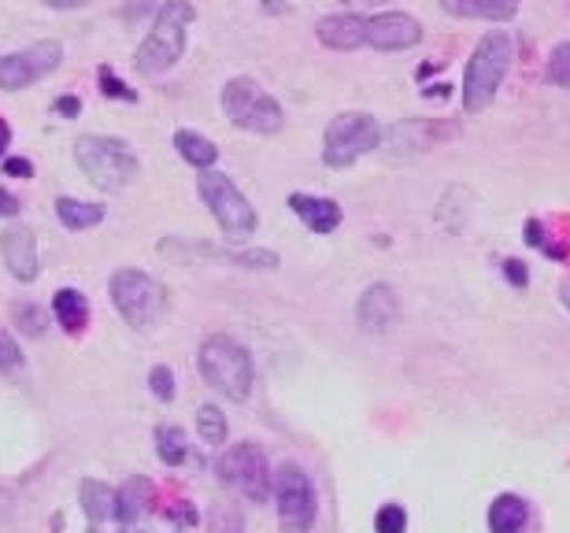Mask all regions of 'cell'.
Returning <instances> with one entry per match:
<instances>
[{
  "instance_id": "6da1fadb",
  "label": "cell",
  "mask_w": 570,
  "mask_h": 533,
  "mask_svg": "<svg viewBox=\"0 0 570 533\" xmlns=\"http://www.w3.org/2000/svg\"><path fill=\"white\" fill-rule=\"evenodd\" d=\"M511 60H515V38L508 30H485L478 38L471 60L463 67V89H460L466 116H478V111L493 105L511 71Z\"/></svg>"
},
{
  "instance_id": "7a4b0ae2",
  "label": "cell",
  "mask_w": 570,
  "mask_h": 533,
  "mask_svg": "<svg viewBox=\"0 0 570 533\" xmlns=\"http://www.w3.org/2000/svg\"><path fill=\"white\" fill-rule=\"evenodd\" d=\"M197 363H200L204 382H208L215 393H223L226 401H248V393H253V385H256V363L242 342H234V337H226V334L204 337Z\"/></svg>"
},
{
  "instance_id": "3957f363",
  "label": "cell",
  "mask_w": 570,
  "mask_h": 533,
  "mask_svg": "<svg viewBox=\"0 0 570 533\" xmlns=\"http://www.w3.org/2000/svg\"><path fill=\"white\" fill-rule=\"evenodd\" d=\"M193 19H197V8H193L189 0H167V4L156 11L153 30H148L138 56H134V67L148 78L170 71V67L181 60V52H186V27Z\"/></svg>"
},
{
  "instance_id": "277c9868",
  "label": "cell",
  "mask_w": 570,
  "mask_h": 533,
  "mask_svg": "<svg viewBox=\"0 0 570 533\" xmlns=\"http://www.w3.org/2000/svg\"><path fill=\"white\" fill-rule=\"evenodd\" d=\"M75 160L82 175L94 181L97 189L119 193L138 178V156L122 138H105V134H86L75 145Z\"/></svg>"
},
{
  "instance_id": "5b68a950",
  "label": "cell",
  "mask_w": 570,
  "mask_h": 533,
  "mask_svg": "<svg viewBox=\"0 0 570 533\" xmlns=\"http://www.w3.org/2000/svg\"><path fill=\"white\" fill-rule=\"evenodd\" d=\"M197 193H200V200L208 204L212 219L223 230L226 241L242 245V241H248V237L256 234V226H259L256 208L248 204L245 193L237 189L226 175H219V171H200L197 175Z\"/></svg>"
},
{
  "instance_id": "8992f818",
  "label": "cell",
  "mask_w": 570,
  "mask_h": 533,
  "mask_svg": "<svg viewBox=\"0 0 570 533\" xmlns=\"http://www.w3.org/2000/svg\"><path fill=\"white\" fill-rule=\"evenodd\" d=\"M223 111L245 134H278L285 127V111L256 78L237 75L223 86Z\"/></svg>"
},
{
  "instance_id": "52a82bcc",
  "label": "cell",
  "mask_w": 570,
  "mask_h": 533,
  "mask_svg": "<svg viewBox=\"0 0 570 533\" xmlns=\"http://www.w3.org/2000/svg\"><path fill=\"white\" fill-rule=\"evenodd\" d=\"M382 138V122L371 111H341V116L330 119L323 134V164L334 167V171H345L360 156L379 149Z\"/></svg>"
},
{
  "instance_id": "ba28073f",
  "label": "cell",
  "mask_w": 570,
  "mask_h": 533,
  "mask_svg": "<svg viewBox=\"0 0 570 533\" xmlns=\"http://www.w3.org/2000/svg\"><path fill=\"white\" fill-rule=\"evenodd\" d=\"M111 304H116V312L134 330H153L167 315L170 300H167V286H159L145 270L127 267V270H116V278H111Z\"/></svg>"
},
{
  "instance_id": "9c48e42d",
  "label": "cell",
  "mask_w": 570,
  "mask_h": 533,
  "mask_svg": "<svg viewBox=\"0 0 570 533\" xmlns=\"http://www.w3.org/2000/svg\"><path fill=\"white\" fill-rule=\"evenodd\" d=\"M219 482L230 485L234 493H242L248 504H267L271 490H275V474L267 467L264 448L253 445V441H237V445L223 452Z\"/></svg>"
},
{
  "instance_id": "30bf717a",
  "label": "cell",
  "mask_w": 570,
  "mask_h": 533,
  "mask_svg": "<svg viewBox=\"0 0 570 533\" xmlns=\"http://www.w3.org/2000/svg\"><path fill=\"white\" fill-rule=\"evenodd\" d=\"M275 507H278V523L289 530V533H307L315 526V512H318V501H315V490H312V478L304 474L301 463H282L275 471Z\"/></svg>"
},
{
  "instance_id": "8fae6325",
  "label": "cell",
  "mask_w": 570,
  "mask_h": 533,
  "mask_svg": "<svg viewBox=\"0 0 570 533\" xmlns=\"http://www.w3.org/2000/svg\"><path fill=\"white\" fill-rule=\"evenodd\" d=\"M60 60H63L60 41H38V45H30L27 52L0 56V89H8V93L30 89L33 82L49 78L56 67H60Z\"/></svg>"
},
{
  "instance_id": "7c38bea8",
  "label": "cell",
  "mask_w": 570,
  "mask_h": 533,
  "mask_svg": "<svg viewBox=\"0 0 570 533\" xmlns=\"http://www.w3.org/2000/svg\"><path fill=\"white\" fill-rule=\"evenodd\" d=\"M426 38L423 22L407 11H374L367 19V45L379 52H404L415 49L419 41Z\"/></svg>"
},
{
  "instance_id": "4fadbf2b",
  "label": "cell",
  "mask_w": 570,
  "mask_h": 533,
  "mask_svg": "<svg viewBox=\"0 0 570 533\" xmlns=\"http://www.w3.org/2000/svg\"><path fill=\"white\" fill-rule=\"evenodd\" d=\"M401 319V297L390 282H374L363 289V297L356 304V323L363 334H385L393 330V323Z\"/></svg>"
},
{
  "instance_id": "5bb4252c",
  "label": "cell",
  "mask_w": 570,
  "mask_h": 533,
  "mask_svg": "<svg viewBox=\"0 0 570 533\" xmlns=\"http://www.w3.org/2000/svg\"><path fill=\"white\" fill-rule=\"evenodd\" d=\"M0 256H4V267L11 278L19 282H33L38 278V237H33L30 226L11 223L0 230Z\"/></svg>"
},
{
  "instance_id": "9a60e30c",
  "label": "cell",
  "mask_w": 570,
  "mask_h": 533,
  "mask_svg": "<svg viewBox=\"0 0 570 533\" xmlns=\"http://www.w3.org/2000/svg\"><path fill=\"white\" fill-rule=\"evenodd\" d=\"M315 38L334 52H352L360 45H367V19L356 11H334L315 22Z\"/></svg>"
},
{
  "instance_id": "2e32d148",
  "label": "cell",
  "mask_w": 570,
  "mask_h": 533,
  "mask_svg": "<svg viewBox=\"0 0 570 533\" xmlns=\"http://www.w3.org/2000/svg\"><path fill=\"white\" fill-rule=\"evenodd\" d=\"M289 208L312 234H334L341 226V219H345V211H341V204L334 197H307V193H293Z\"/></svg>"
},
{
  "instance_id": "e0dca14e",
  "label": "cell",
  "mask_w": 570,
  "mask_h": 533,
  "mask_svg": "<svg viewBox=\"0 0 570 533\" xmlns=\"http://www.w3.org/2000/svg\"><path fill=\"white\" fill-rule=\"evenodd\" d=\"M485 523H489V533H527L530 504L522 501L519 493H500L493 496V504H489Z\"/></svg>"
},
{
  "instance_id": "ac0fdd59",
  "label": "cell",
  "mask_w": 570,
  "mask_h": 533,
  "mask_svg": "<svg viewBox=\"0 0 570 533\" xmlns=\"http://www.w3.org/2000/svg\"><path fill=\"white\" fill-rule=\"evenodd\" d=\"M78 501H82V512L89 519V526L97 523H116L119 519V493L111 485L97 482V478H86L78 485Z\"/></svg>"
},
{
  "instance_id": "d6986e66",
  "label": "cell",
  "mask_w": 570,
  "mask_h": 533,
  "mask_svg": "<svg viewBox=\"0 0 570 533\" xmlns=\"http://www.w3.org/2000/svg\"><path fill=\"white\" fill-rule=\"evenodd\" d=\"M441 8L452 19H482V22H508L519 16V0H441Z\"/></svg>"
},
{
  "instance_id": "ffe728a7",
  "label": "cell",
  "mask_w": 570,
  "mask_h": 533,
  "mask_svg": "<svg viewBox=\"0 0 570 533\" xmlns=\"http://www.w3.org/2000/svg\"><path fill=\"white\" fill-rule=\"evenodd\" d=\"M52 319L60 323L71 337L86 334V326H89V300L78 289H56V297H52Z\"/></svg>"
},
{
  "instance_id": "44dd1931",
  "label": "cell",
  "mask_w": 570,
  "mask_h": 533,
  "mask_svg": "<svg viewBox=\"0 0 570 533\" xmlns=\"http://www.w3.org/2000/svg\"><path fill=\"white\" fill-rule=\"evenodd\" d=\"M175 149H178L181 160H186L189 167H197V171H212V167L219 164V149H215V141L204 138V134H197V130H178Z\"/></svg>"
},
{
  "instance_id": "7402d4cb",
  "label": "cell",
  "mask_w": 570,
  "mask_h": 533,
  "mask_svg": "<svg viewBox=\"0 0 570 533\" xmlns=\"http://www.w3.org/2000/svg\"><path fill=\"white\" fill-rule=\"evenodd\" d=\"M56 215H60V223L67 230H94V226L105 223V208H100V204H86L75 197L56 200Z\"/></svg>"
},
{
  "instance_id": "603a6c76",
  "label": "cell",
  "mask_w": 570,
  "mask_h": 533,
  "mask_svg": "<svg viewBox=\"0 0 570 533\" xmlns=\"http://www.w3.org/2000/svg\"><path fill=\"white\" fill-rule=\"evenodd\" d=\"M153 504V482L148 478H130L119 490V523H138Z\"/></svg>"
},
{
  "instance_id": "cb8c5ba5",
  "label": "cell",
  "mask_w": 570,
  "mask_h": 533,
  "mask_svg": "<svg viewBox=\"0 0 570 533\" xmlns=\"http://www.w3.org/2000/svg\"><path fill=\"white\" fill-rule=\"evenodd\" d=\"M156 456L167 463V467H181L189 460V441L186 430L178 426H156Z\"/></svg>"
},
{
  "instance_id": "d4e9b609",
  "label": "cell",
  "mask_w": 570,
  "mask_h": 533,
  "mask_svg": "<svg viewBox=\"0 0 570 533\" xmlns=\"http://www.w3.org/2000/svg\"><path fill=\"white\" fill-rule=\"evenodd\" d=\"M11 319H16L22 337H41L45 326H49V312L30 300H19V304H11Z\"/></svg>"
},
{
  "instance_id": "484cf974",
  "label": "cell",
  "mask_w": 570,
  "mask_h": 533,
  "mask_svg": "<svg viewBox=\"0 0 570 533\" xmlns=\"http://www.w3.org/2000/svg\"><path fill=\"white\" fill-rule=\"evenodd\" d=\"M197 434L208 441V445H226V434H230V423L215 404H204L197 412Z\"/></svg>"
},
{
  "instance_id": "4316f807",
  "label": "cell",
  "mask_w": 570,
  "mask_h": 533,
  "mask_svg": "<svg viewBox=\"0 0 570 533\" xmlns=\"http://www.w3.org/2000/svg\"><path fill=\"white\" fill-rule=\"evenodd\" d=\"M544 78H549L552 86L570 89V41H560L549 52V63H544Z\"/></svg>"
},
{
  "instance_id": "83f0119b",
  "label": "cell",
  "mask_w": 570,
  "mask_h": 533,
  "mask_svg": "<svg viewBox=\"0 0 570 533\" xmlns=\"http://www.w3.org/2000/svg\"><path fill=\"white\" fill-rule=\"evenodd\" d=\"M374 533H407V512L401 504H382L374 515Z\"/></svg>"
},
{
  "instance_id": "f1b7e54d",
  "label": "cell",
  "mask_w": 570,
  "mask_h": 533,
  "mask_svg": "<svg viewBox=\"0 0 570 533\" xmlns=\"http://www.w3.org/2000/svg\"><path fill=\"white\" fill-rule=\"evenodd\" d=\"M148 389H153L156 401H164V404L175 401V374H170V367L159 363V367L148 371Z\"/></svg>"
},
{
  "instance_id": "f546056e",
  "label": "cell",
  "mask_w": 570,
  "mask_h": 533,
  "mask_svg": "<svg viewBox=\"0 0 570 533\" xmlns=\"http://www.w3.org/2000/svg\"><path fill=\"white\" fill-rule=\"evenodd\" d=\"M97 78H100V93H105V97H116V100H138V93H134L130 86H122L119 78H116V71H111V67H100Z\"/></svg>"
},
{
  "instance_id": "4dcf8cb0",
  "label": "cell",
  "mask_w": 570,
  "mask_h": 533,
  "mask_svg": "<svg viewBox=\"0 0 570 533\" xmlns=\"http://www.w3.org/2000/svg\"><path fill=\"white\" fill-rule=\"evenodd\" d=\"M16 367H22V353H19L16 337L0 326V371H16Z\"/></svg>"
},
{
  "instance_id": "1f68e13d",
  "label": "cell",
  "mask_w": 570,
  "mask_h": 533,
  "mask_svg": "<svg viewBox=\"0 0 570 533\" xmlns=\"http://www.w3.org/2000/svg\"><path fill=\"white\" fill-rule=\"evenodd\" d=\"M504 278L515 289H527L530 286V270H527V264H522V259H504Z\"/></svg>"
},
{
  "instance_id": "d6a6232c",
  "label": "cell",
  "mask_w": 570,
  "mask_h": 533,
  "mask_svg": "<svg viewBox=\"0 0 570 533\" xmlns=\"http://www.w3.org/2000/svg\"><path fill=\"white\" fill-rule=\"evenodd\" d=\"M4 175L8 178H33V164L16 156V160H4Z\"/></svg>"
},
{
  "instance_id": "836d02e7",
  "label": "cell",
  "mask_w": 570,
  "mask_h": 533,
  "mask_svg": "<svg viewBox=\"0 0 570 533\" xmlns=\"http://www.w3.org/2000/svg\"><path fill=\"white\" fill-rule=\"evenodd\" d=\"M19 211H22L19 197H11V193L0 186V215H4V219H11V215H19Z\"/></svg>"
},
{
  "instance_id": "e575fe53",
  "label": "cell",
  "mask_w": 570,
  "mask_h": 533,
  "mask_svg": "<svg viewBox=\"0 0 570 533\" xmlns=\"http://www.w3.org/2000/svg\"><path fill=\"white\" fill-rule=\"evenodd\" d=\"M56 111L67 116V119H78V111H82V100H78V97H60V100H56Z\"/></svg>"
},
{
  "instance_id": "d590c367",
  "label": "cell",
  "mask_w": 570,
  "mask_h": 533,
  "mask_svg": "<svg viewBox=\"0 0 570 533\" xmlns=\"http://www.w3.org/2000/svg\"><path fill=\"white\" fill-rule=\"evenodd\" d=\"M49 8H60V11H71V8H86V4H94V0H45Z\"/></svg>"
},
{
  "instance_id": "8d00e7d4",
  "label": "cell",
  "mask_w": 570,
  "mask_h": 533,
  "mask_svg": "<svg viewBox=\"0 0 570 533\" xmlns=\"http://www.w3.org/2000/svg\"><path fill=\"white\" fill-rule=\"evenodd\" d=\"M11 507H16V496H11L8 490H0V523L11 515Z\"/></svg>"
},
{
  "instance_id": "74e56055",
  "label": "cell",
  "mask_w": 570,
  "mask_h": 533,
  "mask_svg": "<svg viewBox=\"0 0 570 533\" xmlns=\"http://www.w3.org/2000/svg\"><path fill=\"white\" fill-rule=\"evenodd\" d=\"M8 141H11V130H8V122L0 119V160H4V149H8Z\"/></svg>"
},
{
  "instance_id": "f35d334b",
  "label": "cell",
  "mask_w": 570,
  "mask_h": 533,
  "mask_svg": "<svg viewBox=\"0 0 570 533\" xmlns=\"http://www.w3.org/2000/svg\"><path fill=\"white\" fill-rule=\"evenodd\" d=\"M89 533H122L119 523H97V526H89Z\"/></svg>"
},
{
  "instance_id": "ab89813d",
  "label": "cell",
  "mask_w": 570,
  "mask_h": 533,
  "mask_svg": "<svg viewBox=\"0 0 570 533\" xmlns=\"http://www.w3.org/2000/svg\"><path fill=\"white\" fill-rule=\"evenodd\" d=\"M560 300H563V308L570 312V275H567V278L560 282Z\"/></svg>"
},
{
  "instance_id": "60d3db41",
  "label": "cell",
  "mask_w": 570,
  "mask_h": 533,
  "mask_svg": "<svg viewBox=\"0 0 570 533\" xmlns=\"http://www.w3.org/2000/svg\"><path fill=\"white\" fill-rule=\"evenodd\" d=\"M345 4H356V8H371V4H379V0H345Z\"/></svg>"
}]
</instances>
